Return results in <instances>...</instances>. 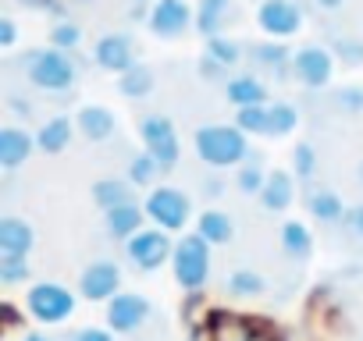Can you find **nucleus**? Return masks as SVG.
I'll return each mask as SVG.
<instances>
[{"instance_id":"obj_1","label":"nucleus","mask_w":363,"mask_h":341,"mask_svg":"<svg viewBox=\"0 0 363 341\" xmlns=\"http://www.w3.org/2000/svg\"><path fill=\"white\" fill-rule=\"evenodd\" d=\"M18 64H22L26 79L43 93H72L79 82V64L72 61V54L54 50V47L29 50V54H22Z\"/></svg>"},{"instance_id":"obj_2","label":"nucleus","mask_w":363,"mask_h":341,"mask_svg":"<svg viewBox=\"0 0 363 341\" xmlns=\"http://www.w3.org/2000/svg\"><path fill=\"white\" fill-rule=\"evenodd\" d=\"M196 156L211 167H242L250 160V142L246 132H239L235 125H203L193 135Z\"/></svg>"},{"instance_id":"obj_3","label":"nucleus","mask_w":363,"mask_h":341,"mask_svg":"<svg viewBox=\"0 0 363 341\" xmlns=\"http://www.w3.org/2000/svg\"><path fill=\"white\" fill-rule=\"evenodd\" d=\"M171 270H174V281L182 284V291L200 295L203 284H207V277H211V242L200 238L196 231L193 235H182L174 242Z\"/></svg>"},{"instance_id":"obj_4","label":"nucleus","mask_w":363,"mask_h":341,"mask_svg":"<svg viewBox=\"0 0 363 341\" xmlns=\"http://www.w3.org/2000/svg\"><path fill=\"white\" fill-rule=\"evenodd\" d=\"M146 217L160 228V231H182L193 217V203L182 189H171V185H157L150 189L146 203H143Z\"/></svg>"},{"instance_id":"obj_5","label":"nucleus","mask_w":363,"mask_h":341,"mask_svg":"<svg viewBox=\"0 0 363 341\" xmlns=\"http://www.w3.org/2000/svg\"><path fill=\"white\" fill-rule=\"evenodd\" d=\"M26 309L40 323H65L75 313V295L57 281H40L26 295Z\"/></svg>"},{"instance_id":"obj_6","label":"nucleus","mask_w":363,"mask_h":341,"mask_svg":"<svg viewBox=\"0 0 363 341\" xmlns=\"http://www.w3.org/2000/svg\"><path fill=\"white\" fill-rule=\"evenodd\" d=\"M331 75H335V54L328 47L306 43V47L296 50V57H292V79L299 86H306V89L317 93V89H324L331 82Z\"/></svg>"},{"instance_id":"obj_7","label":"nucleus","mask_w":363,"mask_h":341,"mask_svg":"<svg viewBox=\"0 0 363 341\" xmlns=\"http://www.w3.org/2000/svg\"><path fill=\"white\" fill-rule=\"evenodd\" d=\"M125 256L132 260L135 270H157L174 256V245L167 238V231H150L143 228L132 242H125Z\"/></svg>"},{"instance_id":"obj_8","label":"nucleus","mask_w":363,"mask_h":341,"mask_svg":"<svg viewBox=\"0 0 363 341\" xmlns=\"http://www.w3.org/2000/svg\"><path fill=\"white\" fill-rule=\"evenodd\" d=\"M189 25H196V15L186 0H157L150 11V33L157 40H178L189 33Z\"/></svg>"},{"instance_id":"obj_9","label":"nucleus","mask_w":363,"mask_h":341,"mask_svg":"<svg viewBox=\"0 0 363 341\" xmlns=\"http://www.w3.org/2000/svg\"><path fill=\"white\" fill-rule=\"evenodd\" d=\"M257 22L271 40H289L303 29V11L296 0H264L257 8Z\"/></svg>"},{"instance_id":"obj_10","label":"nucleus","mask_w":363,"mask_h":341,"mask_svg":"<svg viewBox=\"0 0 363 341\" xmlns=\"http://www.w3.org/2000/svg\"><path fill=\"white\" fill-rule=\"evenodd\" d=\"M93 61H96V68H104L111 75H125V71H132L139 64L128 33H107V36H100L96 47H93Z\"/></svg>"},{"instance_id":"obj_11","label":"nucleus","mask_w":363,"mask_h":341,"mask_svg":"<svg viewBox=\"0 0 363 341\" xmlns=\"http://www.w3.org/2000/svg\"><path fill=\"white\" fill-rule=\"evenodd\" d=\"M79 291L89 302H111L114 295H121V270L111 260H96L79 274Z\"/></svg>"},{"instance_id":"obj_12","label":"nucleus","mask_w":363,"mask_h":341,"mask_svg":"<svg viewBox=\"0 0 363 341\" xmlns=\"http://www.w3.org/2000/svg\"><path fill=\"white\" fill-rule=\"evenodd\" d=\"M146 316H150V302L135 291H121L107 302V330H114V334L139 330L146 323Z\"/></svg>"},{"instance_id":"obj_13","label":"nucleus","mask_w":363,"mask_h":341,"mask_svg":"<svg viewBox=\"0 0 363 341\" xmlns=\"http://www.w3.org/2000/svg\"><path fill=\"white\" fill-rule=\"evenodd\" d=\"M207 334L211 341H253L260 334V327L239 313H228V309H214L211 320H207Z\"/></svg>"},{"instance_id":"obj_14","label":"nucleus","mask_w":363,"mask_h":341,"mask_svg":"<svg viewBox=\"0 0 363 341\" xmlns=\"http://www.w3.org/2000/svg\"><path fill=\"white\" fill-rule=\"evenodd\" d=\"M36 149V135H29L26 128H15V125H4L0 128V167L4 170H15L22 167Z\"/></svg>"},{"instance_id":"obj_15","label":"nucleus","mask_w":363,"mask_h":341,"mask_svg":"<svg viewBox=\"0 0 363 341\" xmlns=\"http://www.w3.org/2000/svg\"><path fill=\"white\" fill-rule=\"evenodd\" d=\"M292 200H296V175L285 167H274L267 175L264 192H260V207L271 210V214H281V210L292 207Z\"/></svg>"},{"instance_id":"obj_16","label":"nucleus","mask_w":363,"mask_h":341,"mask_svg":"<svg viewBox=\"0 0 363 341\" xmlns=\"http://www.w3.org/2000/svg\"><path fill=\"white\" fill-rule=\"evenodd\" d=\"M250 54H253V64L257 68H264V71H271V79H289L292 75V57L296 54H289V47L281 43V40H267V43H253L250 47Z\"/></svg>"},{"instance_id":"obj_17","label":"nucleus","mask_w":363,"mask_h":341,"mask_svg":"<svg viewBox=\"0 0 363 341\" xmlns=\"http://www.w3.org/2000/svg\"><path fill=\"white\" fill-rule=\"evenodd\" d=\"M75 128H79L89 142H107V139L118 132V121H114V114H111L107 107L86 103V107H79V114H75Z\"/></svg>"},{"instance_id":"obj_18","label":"nucleus","mask_w":363,"mask_h":341,"mask_svg":"<svg viewBox=\"0 0 363 341\" xmlns=\"http://www.w3.org/2000/svg\"><path fill=\"white\" fill-rule=\"evenodd\" d=\"M72 135H75V121L68 117V114H54V117H47L43 125H40V132H36V149L40 153H65L68 149V142H72Z\"/></svg>"},{"instance_id":"obj_19","label":"nucleus","mask_w":363,"mask_h":341,"mask_svg":"<svg viewBox=\"0 0 363 341\" xmlns=\"http://www.w3.org/2000/svg\"><path fill=\"white\" fill-rule=\"evenodd\" d=\"M36 242V231L22 217H0V253L4 256H26Z\"/></svg>"},{"instance_id":"obj_20","label":"nucleus","mask_w":363,"mask_h":341,"mask_svg":"<svg viewBox=\"0 0 363 341\" xmlns=\"http://www.w3.org/2000/svg\"><path fill=\"white\" fill-rule=\"evenodd\" d=\"M345 203H342V196H335L331 189H310L306 192V214L313 217V221H320V224H338V221H345Z\"/></svg>"},{"instance_id":"obj_21","label":"nucleus","mask_w":363,"mask_h":341,"mask_svg":"<svg viewBox=\"0 0 363 341\" xmlns=\"http://www.w3.org/2000/svg\"><path fill=\"white\" fill-rule=\"evenodd\" d=\"M225 96H228V103H235L239 110H242V107H260V103L267 100V86H264L257 75H235V79L225 82Z\"/></svg>"},{"instance_id":"obj_22","label":"nucleus","mask_w":363,"mask_h":341,"mask_svg":"<svg viewBox=\"0 0 363 341\" xmlns=\"http://www.w3.org/2000/svg\"><path fill=\"white\" fill-rule=\"evenodd\" d=\"M93 203H96L104 214H111V210H118V207H125V203H135V200H132V182H128V178H100V182L93 185Z\"/></svg>"},{"instance_id":"obj_23","label":"nucleus","mask_w":363,"mask_h":341,"mask_svg":"<svg viewBox=\"0 0 363 341\" xmlns=\"http://www.w3.org/2000/svg\"><path fill=\"white\" fill-rule=\"evenodd\" d=\"M139 231H143V210H139V203H125V207H118V210L107 214V235L111 238L132 242Z\"/></svg>"},{"instance_id":"obj_24","label":"nucleus","mask_w":363,"mask_h":341,"mask_svg":"<svg viewBox=\"0 0 363 341\" xmlns=\"http://www.w3.org/2000/svg\"><path fill=\"white\" fill-rule=\"evenodd\" d=\"M228 11H232V0H200L196 8V33L214 40V36H225V22H228Z\"/></svg>"},{"instance_id":"obj_25","label":"nucleus","mask_w":363,"mask_h":341,"mask_svg":"<svg viewBox=\"0 0 363 341\" xmlns=\"http://www.w3.org/2000/svg\"><path fill=\"white\" fill-rule=\"evenodd\" d=\"M196 235L207 238L211 245H228L235 238V224L225 210H203L200 221H196Z\"/></svg>"},{"instance_id":"obj_26","label":"nucleus","mask_w":363,"mask_h":341,"mask_svg":"<svg viewBox=\"0 0 363 341\" xmlns=\"http://www.w3.org/2000/svg\"><path fill=\"white\" fill-rule=\"evenodd\" d=\"M225 291H228L232 299H260V295L267 291V281H264V274H257V270H250V267H239V270L228 274Z\"/></svg>"},{"instance_id":"obj_27","label":"nucleus","mask_w":363,"mask_h":341,"mask_svg":"<svg viewBox=\"0 0 363 341\" xmlns=\"http://www.w3.org/2000/svg\"><path fill=\"white\" fill-rule=\"evenodd\" d=\"M267 175H271V170H264L260 153H257V156L250 153V160L235 170V185H239L242 196H257V200H260V192H264V185H267Z\"/></svg>"},{"instance_id":"obj_28","label":"nucleus","mask_w":363,"mask_h":341,"mask_svg":"<svg viewBox=\"0 0 363 341\" xmlns=\"http://www.w3.org/2000/svg\"><path fill=\"white\" fill-rule=\"evenodd\" d=\"M153 86H157V79H153V68H146V64H135L132 71L118 75V93L125 100H143L153 93Z\"/></svg>"},{"instance_id":"obj_29","label":"nucleus","mask_w":363,"mask_h":341,"mask_svg":"<svg viewBox=\"0 0 363 341\" xmlns=\"http://www.w3.org/2000/svg\"><path fill=\"white\" fill-rule=\"evenodd\" d=\"M278 238H281L285 256H292V260H306L313 253V238H310L306 224H299V221H285L281 231H278Z\"/></svg>"},{"instance_id":"obj_30","label":"nucleus","mask_w":363,"mask_h":341,"mask_svg":"<svg viewBox=\"0 0 363 341\" xmlns=\"http://www.w3.org/2000/svg\"><path fill=\"white\" fill-rule=\"evenodd\" d=\"M135 128H139V135H143V142H146V146H157V142H164V139H174V135H178L167 114H146V117H139V121H135Z\"/></svg>"},{"instance_id":"obj_31","label":"nucleus","mask_w":363,"mask_h":341,"mask_svg":"<svg viewBox=\"0 0 363 341\" xmlns=\"http://www.w3.org/2000/svg\"><path fill=\"white\" fill-rule=\"evenodd\" d=\"M267 125H271V103L235 110V128L246 135H267Z\"/></svg>"},{"instance_id":"obj_32","label":"nucleus","mask_w":363,"mask_h":341,"mask_svg":"<svg viewBox=\"0 0 363 341\" xmlns=\"http://www.w3.org/2000/svg\"><path fill=\"white\" fill-rule=\"evenodd\" d=\"M299 125V110L292 103H271V125H267V135L271 139H281V135H292Z\"/></svg>"},{"instance_id":"obj_33","label":"nucleus","mask_w":363,"mask_h":341,"mask_svg":"<svg viewBox=\"0 0 363 341\" xmlns=\"http://www.w3.org/2000/svg\"><path fill=\"white\" fill-rule=\"evenodd\" d=\"M207 57L218 61L221 68H235L242 61V47L228 36H214V40H207Z\"/></svg>"},{"instance_id":"obj_34","label":"nucleus","mask_w":363,"mask_h":341,"mask_svg":"<svg viewBox=\"0 0 363 341\" xmlns=\"http://www.w3.org/2000/svg\"><path fill=\"white\" fill-rule=\"evenodd\" d=\"M157 175H160V163H157L146 149L128 160V182H132V185H153Z\"/></svg>"},{"instance_id":"obj_35","label":"nucleus","mask_w":363,"mask_h":341,"mask_svg":"<svg viewBox=\"0 0 363 341\" xmlns=\"http://www.w3.org/2000/svg\"><path fill=\"white\" fill-rule=\"evenodd\" d=\"M331 107L345 117H359L363 114V89L359 86H342L331 93Z\"/></svg>"},{"instance_id":"obj_36","label":"nucleus","mask_w":363,"mask_h":341,"mask_svg":"<svg viewBox=\"0 0 363 341\" xmlns=\"http://www.w3.org/2000/svg\"><path fill=\"white\" fill-rule=\"evenodd\" d=\"M29 260L26 256H0V284L4 288H15V284H26L29 281Z\"/></svg>"},{"instance_id":"obj_37","label":"nucleus","mask_w":363,"mask_h":341,"mask_svg":"<svg viewBox=\"0 0 363 341\" xmlns=\"http://www.w3.org/2000/svg\"><path fill=\"white\" fill-rule=\"evenodd\" d=\"M292 175L299 182H310L317 175V149L310 142H296V149H292Z\"/></svg>"},{"instance_id":"obj_38","label":"nucleus","mask_w":363,"mask_h":341,"mask_svg":"<svg viewBox=\"0 0 363 341\" xmlns=\"http://www.w3.org/2000/svg\"><path fill=\"white\" fill-rule=\"evenodd\" d=\"M79 43H82V29H79L75 22H54V29H50V47H54V50L72 54Z\"/></svg>"},{"instance_id":"obj_39","label":"nucleus","mask_w":363,"mask_h":341,"mask_svg":"<svg viewBox=\"0 0 363 341\" xmlns=\"http://www.w3.org/2000/svg\"><path fill=\"white\" fill-rule=\"evenodd\" d=\"M331 54H335L342 64H349V68H359V64H363V40L338 36V40H331Z\"/></svg>"},{"instance_id":"obj_40","label":"nucleus","mask_w":363,"mask_h":341,"mask_svg":"<svg viewBox=\"0 0 363 341\" xmlns=\"http://www.w3.org/2000/svg\"><path fill=\"white\" fill-rule=\"evenodd\" d=\"M342 224H345V231H349L352 238H359V242H363V203L349 207V210H345V221H342Z\"/></svg>"},{"instance_id":"obj_41","label":"nucleus","mask_w":363,"mask_h":341,"mask_svg":"<svg viewBox=\"0 0 363 341\" xmlns=\"http://www.w3.org/2000/svg\"><path fill=\"white\" fill-rule=\"evenodd\" d=\"M200 75H203V79H214V82H228V68H221V64L211 61L207 54L200 57Z\"/></svg>"},{"instance_id":"obj_42","label":"nucleus","mask_w":363,"mask_h":341,"mask_svg":"<svg viewBox=\"0 0 363 341\" xmlns=\"http://www.w3.org/2000/svg\"><path fill=\"white\" fill-rule=\"evenodd\" d=\"M18 4H22V8H29V11H47V15H57V18L65 15V8L57 4V0H18ZM61 22H65V18H61Z\"/></svg>"},{"instance_id":"obj_43","label":"nucleus","mask_w":363,"mask_h":341,"mask_svg":"<svg viewBox=\"0 0 363 341\" xmlns=\"http://www.w3.org/2000/svg\"><path fill=\"white\" fill-rule=\"evenodd\" d=\"M72 341H114V330H107V327H82Z\"/></svg>"},{"instance_id":"obj_44","label":"nucleus","mask_w":363,"mask_h":341,"mask_svg":"<svg viewBox=\"0 0 363 341\" xmlns=\"http://www.w3.org/2000/svg\"><path fill=\"white\" fill-rule=\"evenodd\" d=\"M18 40V25L11 18H0V47H15Z\"/></svg>"},{"instance_id":"obj_45","label":"nucleus","mask_w":363,"mask_h":341,"mask_svg":"<svg viewBox=\"0 0 363 341\" xmlns=\"http://www.w3.org/2000/svg\"><path fill=\"white\" fill-rule=\"evenodd\" d=\"M0 313H4V323H8V330L22 323V316H18V309H15L11 302H4V309H0Z\"/></svg>"},{"instance_id":"obj_46","label":"nucleus","mask_w":363,"mask_h":341,"mask_svg":"<svg viewBox=\"0 0 363 341\" xmlns=\"http://www.w3.org/2000/svg\"><path fill=\"white\" fill-rule=\"evenodd\" d=\"M345 4V0H317V8H324V11H338Z\"/></svg>"},{"instance_id":"obj_47","label":"nucleus","mask_w":363,"mask_h":341,"mask_svg":"<svg viewBox=\"0 0 363 341\" xmlns=\"http://www.w3.org/2000/svg\"><path fill=\"white\" fill-rule=\"evenodd\" d=\"M203 192H207L211 200H218V196H221V182H207V185H203Z\"/></svg>"},{"instance_id":"obj_48","label":"nucleus","mask_w":363,"mask_h":341,"mask_svg":"<svg viewBox=\"0 0 363 341\" xmlns=\"http://www.w3.org/2000/svg\"><path fill=\"white\" fill-rule=\"evenodd\" d=\"M22 341H54V337H47V334H26Z\"/></svg>"},{"instance_id":"obj_49","label":"nucleus","mask_w":363,"mask_h":341,"mask_svg":"<svg viewBox=\"0 0 363 341\" xmlns=\"http://www.w3.org/2000/svg\"><path fill=\"white\" fill-rule=\"evenodd\" d=\"M253 341H281V337H274V334H257Z\"/></svg>"},{"instance_id":"obj_50","label":"nucleus","mask_w":363,"mask_h":341,"mask_svg":"<svg viewBox=\"0 0 363 341\" xmlns=\"http://www.w3.org/2000/svg\"><path fill=\"white\" fill-rule=\"evenodd\" d=\"M359 185H363V160H359Z\"/></svg>"},{"instance_id":"obj_51","label":"nucleus","mask_w":363,"mask_h":341,"mask_svg":"<svg viewBox=\"0 0 363 341\" xmlns=\"http://www.w3.org/2000/svg\"><path fill=\"white\" fill-rule=\"evenodd\" d=\"M135 4H146V0H135ZM153 4H157V0H153Z\"/></svg>"},{"instance_id":"obj_52","label":"nucleus","mask_w":363,"mask_h":341,"mask_svg":"<svg viewBox=\"0 0 363 341\" xmlns=\"http://www.w3.org/2000/svg\"><path fill=\"white\" fill-rule=\"evenodd\" d=\"M260 4H264V0H260Z\"/></svg>"}]
</instances>
